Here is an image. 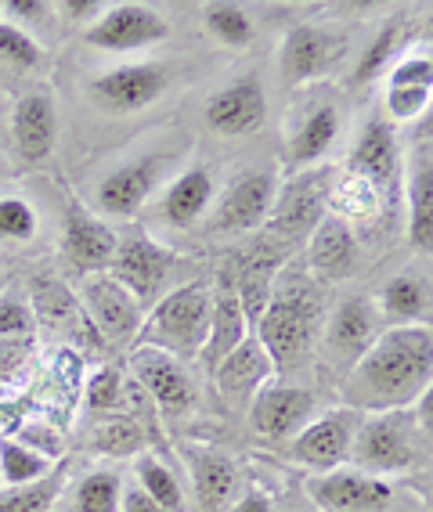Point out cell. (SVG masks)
Listing matches in <instances>:
<instances>
[{
    "instance_id": "cell-43",
    "label": "cell",
    "mask_w": 433,
    "mask_h": 512,
    "mask_svg": "<svg viewBox=\"0 0 433 512\" xmlns=\"http://www.w3.org/2000/svg\"><path fill=\"white\" fill-rule=\"evenodd\" d=\"M37 307H40V314H33V318H37L40 325H62V321L76 318V300L65 293L62 285H44V289H37Z\"/></svg>"
},
{
    "instance_id": "cell-2",
    "label": "cell",
    "mask_w": 433,
    "mask_h": 512,
    "mask_svg": "<svg viewBox=\"0 0 433 512\" xmlns=\"http://www.w3.org/2000/svg\"><path fill=\"white\" fill-rule=\"evenodd\" d=\"M318 314H322V303H318L314 289H307V285H286L282 293L271 296L268 311L260 314V321L253 325L249 336L264 347L275 372H289L311 350V339L318 332Z\"/></svg>"
},
{
    "instance_id": "cell-21",
    "label": "cell",
    "mask_w": 433,
    "mask_h": 512,
    "mask_svg": "<svg viewBox=\"0 0 433 512\" xmlns=\"http://www.w3.org/2000/svg\"><path fill=\"white\" fill-rule=\"evenodd\" d=\"M307 238H311V246H307L311 249L307 253L311 256V271L325 282H340L358 267V235L347 220L329 213Z\"/></svg>"
},
{
    "instance_id": "cell-39",
    "label": "cell",
    "mask_w": 433,
    "mask_h": 512,
    "mask_svg": "<svg viewBox=\"0 0 433 512\" xmlns=\"http://www.w3.org/2000/svg\"><path fill=\"white\" fill-rule=\"evenodd\" d=\"M55 494H58L55 476H44V480L26 487H8V491L0 494V512H44Z\"/></svg>"
},
{
    "instance_id": "cell-16",
    "label": "cell",
    "mask_w": 433,
    "mask_h": 512,
    "mask_svg": "<svg viewBox=\"0 0 433 512\" xmlns=\"http://www.w3.org/2000/svg\"><path fill=\"white\" fill-rule=\"evenodd\" d=\"M325 188H329V174H304L289 184L286 192L275 195V206H271V231L282 238H307L325 217H329V206H325Z\"/></svg>"
},
{
    "instance_id": "cell-45",
    "label": "cell",
    "mask_w": 433,
    "mask_h": 512,
    "mask_svg": "<svg viewBox=\"0 0 433 512\" xmlns=\"http://www.w3.org/2000/svg\"><path fill=\"white\" fill-rule=\"evenodd\" d=\"M405 83L430 87V83H433L430 55H412V58H405V62H397L394 69H390V87H405Z\"/></svg>"
},
{
    "instance_id": "cell-14",
    "label": "cell",
    "mask_w": 433,
    "mask_h": 512,
    "mask_svg": "<svg viewBox=\"0 0 433 512\" xmlns=\"http://www.w3.org/2000/svg\"><path fill=\"white\" fill-rule=\"evenodd\" d=\"M264 119H268V94L257 76H242L206 101V123L224 138L253 134L264 127Z\"/></svg>"
},
{
    "instance_id": "cell-31",
    "label": "cell",
    "mask_w": 433,
    "mask_h": 512,
    "mask_svg": "<svg viewBox=\"0 0 433 512\" xmlns=\"http://www.w3.org/2000/svg\"><path fill=\"white\" fill-rule=\"evenodd\" d=\"M134 473H138V487L166 512H185V487L174 476V469L166 466L159 455H138L134 462Z\"/></svg>"
},
{
    "instance_id": "cell-12",
    "label": "cell",
    "mask_w": 433,
    "mask_h": 512,
    "mask_svg": "<svg viewBox=\"0 0 433 512\" xmlns=\"http://www.w3.org/2000/svg\"><path fill=\"white\" fill-rule=\"evenodd\" d=\"M166 33H170L166 19L145 4H109L102 19L83 29V40L105 51H138V47L166 40Z\"/></svg>"
},
{
    "instance_id": "cell-7",
    "label": "cell",
    "mask_w": 433,
    "mask_h": 512,
    "mask_svg": "<svg viewBox=\"0 0 433 512\" xmlns=\"http://www.w3.org/2000/svg\"><path fill=\"white\" fill-rule=\"evenodd\" d=\"M163 91H166V69L152 62L120 65V69H109V73L94 76L87 83V94H91L94 105L105 112H116V116H130V112L148 109Z\"/></svg>"
},
{
    "instance_id": "cell-36",
    "label": "cell",
    "mask_w": 433,
    "mask_h": 512,
    "mask_svg": "<svg viewBox=\"0 0 433 512\" xmlns=\"http://www.w3.org/2000/svg\"><path fill=\"white\" fill-rule=\"evenodd\" d=\"M37 228V210L26 199H19V195L0 199V242H29L37 235Z\"/></svg>"
},
{
    "instance_id": "cell-24",
    "label": "cell",
    "mask_w": 433,
    "mask_h": 512,
    "mask_svg": "<svg viewBox=\"0 0 433 512\" xmlns=\"http://www.w3.org/2000/svg\"><path fill=\"white\" fill-rule=\"evenodd\" d=\"M376 339V307L365 296H351L340 303V311L332 314L329 325V350L347 361V368L358 361Z\"/></svg>"
},
{
    "instance_id": "cell-19",
    "label": "cell",
    "mask_w": 433,
    "mask_h": 512,
    "mask_svg": "<svg viewBox=\"0 0 433 512\" xmlns=\"http://www.w3.org/2000/svg\"><path fill=\"white\" fill-rule=\"evenodd\" d=\"M347 166L358 170L361 177H369L379 192H383V199H387V192L397 184V177H401V148H397L394 127L383 123V119H372L369 127L358 134V141H354V152L347 159Z\"/></svg>"
},
{
    "instance_id": "cell-9",
    "label": "cell",
    "mask_w": 433,
    "mask_h": 512,
    "mask_svg": "<svg viewBox=\"0 0 433 512\" xmlns=\"http://www.w3.org/2000/svg\"><path fill=\"white\" fill-rule=\"evenodd\" d=\"M314 408H318V401H314L311 390H300V386H286V383H268L253 394L249 426L264 440H293L314 419Z\"/></svg>"
},
{
    "instance_id": "cell-26",
    "label": "cell",
    "mask_w": 433,
    "mask_h": 512,
    "mask_svg": "<svg viewBox=\"0 0 433 512\" xmlns=\"http://www.w3.org/2000/svg\"><path fill=\"white\" fill-rule=\"evenodd\" d=\"M210 206H213V177L206 170H188V174H181L166 188L159 213L174 228H192Z\"/></svg>"
},
{
    "instance_id": "cell-22",
    "label": "cell",
    "mask_w": 433,
    "mask_h": 512,
    "mask_svg": "<svg viewBox=\"0 0 433 512\" xmlns=\"http://www.w3.org/2000/svg\"><path fill=\"white\" fill-rule=\"evenodd\" d=\"M271 375H275L271 357L264 354V347H260L257 339L249 336L246 343H239L221 365L213 368V383L231 401H246V397L257 394L260 386L271 383Z\"/></svg>"
},
{
    "instance_id": "cell-25",
    "label": "cell",
    "mask_w": 433,
    "mask_h": 512,
    "mask_svg": "<svg viewBox=\"0 0 433 512\" xmlns=\"http://www.w3.org/2000/svg\"><path fill=\"white\" fill-rule=\"evenodd\" d=\"M383 192L369 177H361L358 170L343 166L336 174H329V188H325V206H329L332 217L340 220H376L383 213Z\"/></svg>"
},
{
    "instance_id": "cell-1",
    "label": "cell",
    "mask_w": 433,
    "mask_h": 512,
    "mask_svg": "<svg viewBox=\"0 0 433 512\" xmlns=\"http://www.w3.org/2000/svg\"><path fill=\"white\" fill-rule=\"evenodd\" d=\"M433 379V332L430 325H401L372 339V347L347 368L340 394L347 408L361 415L405 412Z\"/></svg>"
},
{
    "instance_id": "cell-40",
    "label": "cell",
    "mask_w": 433,
    "mask_h": 512,
    "mask_svg": "<svg viewBox=\"0 0 433 512\" xmlns=\"http://www.w3.org/2000/svg\"><path fill=\"white\" fill-rule=\"evenodd\" d=\"M0 58L15 69H33L44 55H40L37 40L29 37L26 29H19L15 22H0Z\"/></svg>"
},
{
    "instance_id": "cell-32",
    "label": "cell",
    "mask_w": 433,
    "mask_h": 512,
    "mask_svg": "<svg viewBox=\"0 0 433 512\" xmlns=\"http://www.w3.org/2000/svg\"><path fill=\"white\" fill-rule=\"evenodd\" d=\"M148 444V433L138 419L130 415H112V419L98 422V430L91 433V451L109 458H130L141 455Z\"/></svg>"
},
{
    "instance_id": "cell-42",
    "label": "cell",
    "mask_w": 433,
    "mask_h": 512,
    "mask_svg": "<svg viewBox=\"0 0 433 512\" xmlns=\"http://www.w3.org/2000/svg\"><path fill=\"white\" fill-rule=\"evenodd\" d=\"M22 444V448L37 451L40 458H47V462H55V458H62L65 451V437L62 430H55L51 422H29V426H22L19 437H15Z\"/></svg>"
},
{
    "instance_id": "cell-37",
    "label": "cell",
    "mask_w": 433,
    "mask_h": 512,
    "mask_svg": "<svg viewBox=\"0 0 433 512\" xmlns=\"http://www.w3.org/2000/svg\"><path fill=\"white\" fill-rule=\"evenodd\" d=\"M397 44H401V26H397V22H390V26L379 29V37L372 40L369 51L361 55L358 69H354V83L376 80V76L390 65V58L397 55Z\"/></svg>"
},
{
    "instance_id": "cell-48",
    "label": "cell",
    "mask_w": 433,
    "mask_h": 512,
    "mask_svg": "<svg viewBox=\"0 0 433 512\" xmlns=\"http://www.w3.org/2000/svg\"><path fill=\"white\" fill-rule=\"evenodd\" d=\"M47 11H51V4H40V0H8L4 4V15L19 22H40L47 19Z\"/></svg>"
},
{
    "instance_id": "cell-50",
    "label": "cell",
    "mask_w": 433,
    "mask_h": 512,
    "mask_svg": "<svg viewBox=\"0 0 433 512\" xmlns=\"http://www.w3.org/2000/svg\"><path fill=\"white\" fill-rule=\"evenodd\" d=\"M228 512H275V502H271L264 491H249V494H242Z\"/></svg>"
},
{
    "instance_id": "cell-3",
    "label": "cell",
    "mask_w": 433,
    "mask_h": 512,
    "mask_svg": "<svg viewBox=\"0 0 433 512\" xmlns=\"http://www.w3.org/2000/svg\"><path fill=\"white\" fill-rule=\"evenodd\" d=\"M430 448V433L419 430L415 415L408 412H379L361 419V430L354 437L351 462L361 473L394 476L419 466V458Z\"/></svg>"
},
{
    "instance_id": "cell-6",
    "label": "cell",
    "mask_w": 433,
    "mask_h": 512,
    "mask_svg": "<svg viewBox=\"0 0 433 512\" xmlns=\"http://www.w3.org/2000/svg\"><path fill=\"white\" fill-rule=\"evenodd\" d=\"M271 206H275V177L268 170H249L224 188V195L213 206L210 224L221 235H246L268 224Z\"/></svg>"
},
{
    "instance_id": "cell-20",
    "label": "cell",
    "mask_w": 433,
    "mask_h": 512,
    "mask_svg": "<svg viewBox=\"0 0 433 512\" xmlns=\"http://www.w3.org/2000/svg\"><path fill=\"white\" fill-rule=\"evenodd\" d=\"M343 40L325 33L318 26H293L289 29L286 44H282V76L289 87H300L311 76L325 73L343 51Z\"/></svg>"
},
{
    "instance_id": "cell-46",
    "label": "cell",
    "mask_w": 433,
    "mask_h": 512,
    "mask_svg": "<svg viewBox=\"0 0 433 512\" xmlns=\"http://www.w3.org/2000/svg\"><path fill=\"white\" fill-rule=\"evenodd\" d=\"M29 357V339H8L0 343V390H8L15 383V375L22 372Z\"/></svg>"
},
{
    "instance_id": "cell-41",
    "label": "cell",
    "mask_w": 433,
    "mask_h": 512,
    "mask_svg": "<svg viewBox=\"0 0 433 512\" xmlns=\"http://www.w3.org/2000/svg\"><path fill=\"white\" fill-rule=\"evenodd\" d=\"M37 332V318L26 300L15 293H0V343L8 339H29Z\"/></svg>"
},
{
    "instance_id": "cell-29",
    "label": "cell",
    "mask_w": 433,
    "mask_h": 512,
    "mask_svg": "<svg viewBox=\"0 0 433 512\" xmlns=\"http://www.w3.org/2000/svg\"><path fill=\"white\" fill-rule=\"evenodd\" d=\"M249 339V325H246V314H242L239 300L231 293H224L221 300L213 303V314H210V332H206V343L199 350V361L206 368H217L231 350L246 343Z\"/></svg>"
},
{
    "instance_id": "cell-33",
    "label": "cell",
    "mask_w": 433,
    "mask_h": 512,
    "mask_svg": "<svg viewBox=\"0 0 433 512\" xmlns=\"http://www.w3.org/2000/svg\"><path fill=\"white\" fill-rule=\"evenodd\" d=\"M51 476V462L37 451L22 448L19 440H0V480L8 487H26Z\"/></svg>"
},
{
    "instance_id": "cell-8",
    "label": "cell",
    "mask_w": 433,
    "mask_h": 512,
    "mask_svg": "<svg viewBox=\"0 0 433 512\" xmlns=\"http://www.w3.org/2000/svg\"><path fill=\"white\" fill-rule=\"evenodd\" d=\"M307 494L325 512H383L394 498V487L383 476L361 469H332L307 480Z\"/></svg>"
},
{
    "instance_id": "cell-27",
    "label": "cell",
    "mask_w": 433,
    "mask_h": 512,
    "mask_svg": "<svg viewBox=\"0 0 433 512\" xmlns=\"http://www.w3.org/2000/svg\"><path fill=\"white\" fill-rule=\"evenodd\" d=\"M379 311L390 321V329L426 325V318H430V285L419 275H412V271L390 278L383 285V293H379Z\"/></svg>"
},
{
    "instance_id": "cell-5",
    "label": "cell",
    "mask_w": 433,
    "mask_h": 512,
    "mask_svg": "<svg viewBox=\"0 0 433 512\" xmlns=\"http://www.w3.org/2000/svg\"><path fill=\"white\" fill-rule=\"evenodd\" d=\"M361 419L365 415L340 404L332 412L318 415L289 440V458L300 462V466L314 469V473H332V469H343L351 462L354 437L361 430Z\"/></svg>"
},
{
    "instance_id": "cell-11",
    "label": "cell",
    "mask_w": 433,
    "mask_h": 512,
    "mask_svg": "<svg viewBox=\"0 0 433 512\" xmlns=\"http://www.w3.org/2000/svg\"><path fill=\"white\" fill-rule=\"evenodd\" d=\"M130 375L138 379V386L156 401L159 412L181 415L195 404V383L188 379L185 365L170 357L166 350L156 347H138L130 354Z\"/></svg>"
},
{
    "instance_id": "cell-28",
    "label": "cell",
    "mask_w": 433,
    "mask_h": 512,
    "mask_svg": "<svg viewBox=\"0 0 433 512\" xmlns=\"http://www.w3.org/2000/svg\"><path fill=\"white\" fill-rule=\"evenodd\" d=\"M408 242L415 253H430L433 249V170L430 156L412 159L408 170Z\"/></svg>"
},
{
    "instance_id": "cell-17",
    "label": "cell",
    "mask_w": 433,
    "mask_h": 512,
    "mask_svg": "<svg viewBox=\"0 0 433 512\" xmlns=\"http://www.w3.org/2000/svg\"><path fill=\"white\" fill-rule=\"evenodd\" d=\"M166 156H141L134 163L112 170L102 184H98V202L109 217H134L145 206V199L156 192L159 177H163Z\"/></svg>"
},
{
    "instance_id": "cell-47",
    "label": "cell",
    "mask_w": 433,
    "mask_h": 512,
    "mask_svg": "<svg viewBox=\"0 0 433 512\" xmlns=\"http://www.w3.org/2000/svg\"><path fill=\"white\" fill-rule=\"evenodd\" d=\"M58 11H62L69 22H98L102 19V11L109 8V4H102V0H62V4H55Z\"/></svg>"
},
{
    "instance_id": "cell-38",
    "label": "cell",
    "mask_w": 433,
    "mask_h": 512,
    "mask_svg": "<svg viewBox=\"0 0 433 512\" xmlns=\"http://www.w3.org/2000/svg\"><path fill=\"white\" fill-rule=\"evenodd\" d=\"M123 401H127V383H123V375L116 372V368H102V372L87 383V408H91V412L112 415V412H120Z\"/></svg>"
},
{
    "instance_id": "cell-10",
    "label": "cell",
    "mask_w": 433,
    "mask_h": 512,
    "mask_svg": "<svg viewBox=\"0 0 433 512\" xmlns=\"http://www.w3.org/2000/svg\"><path fill=\"white\" fill-rule=\"evenodd\" d=\"M80 300L94 332H102L109 343H127L130 336L141 332V303L112 275L87 278L80 289Z\"/></svg>"
},
{
    "instance_id": "cell-34",
    "label": "cell",
    "mask_w": 433,
    "mask_h": 512,
    "mask_svg": "<svg viewBox=\"0 0 433 512\" xmlns=\"http://www.w3.org/2000/svg\"><path fill=\"white\" fill-rule=\"evenodd\" d=\"M120 476L112 469H102V473H87L76 484V498H73V512H120Z\"/></svg>"
},
{
    "instance_id": "cell-23",
    "label": "cell",
    "mask_w": 433,
    "mask_h": 512,
    "mask_svg": "<svg viewBox=\"0 0 433 512\" xmlns=\"http://www.w3.org/2000/svg\"><path fill=\"white\" fill-rule=\"evenodd\" d=\"M188 466H192V491L199 512L228 509L231 494L239 487V469L228 455L213 448H188Z\"/></svg>"
},
{
    "instance_id": "cell-18",
    "label": "cell",
    "mask_w": 433,
    "mask_h": 512,
    "mask_svg": "<svg viewBox=\"0 0 433 512\" xmlns=\"http://www.w3.org/2000/svg\"><path fill=\"white\" fill-rule=\"evenodd\" d=\"M58 138V112L51 94L44 91H29L15 101V112H11V141H15V152L26 163H44L51 156Z\"/></svg>"
},
{
    "instance_id": "cell-4",
    "label": "cell",
    "mask_w": 433,
    "mask_h": 512,
    "mask_svg": "<svg viewBox=\"0 0 433 512\" xmlns=\"http://www.w3.org/2000/svg\"><path fill=\"white\" fill-rule=\"evenodd\" d=\"M210 314L213 300L203 285H181L152 307L148 321H141V347L166 350L170 357H199L210 332Z\"/></svg>"
},
{
    "instance_id": "cell-49",
    "label": "cell",
    "mask_w": 433,
    "mask_h": 512,
    "mask_svg": "<svg viewBox=\"0 0 433 512\" xmlns=\"http://www.w3.org/2000/svg\"><path fill=\"white\" fill-rule=\"evenodd\" d=\"M120 512H166V509H159L141 487H130V491H123V498H120Z\"/></svg>"
},
{
    "instance_id": "cell-44",
    "label": "cell",
    "mask_w": 433,
    "mask_h": 512,
    "mask_svg": "<svg viewBox=\"0 0 433 512\" xmlns=\"http://www.w3.org/2000/svg\"><path fill=\"white\" fill-rule=\"evenodd\" d=\"M387 109L394 119H415L430 109V87H415V83H405V87H390L387 91Z\"/></svg>"
},
{
    "instance_id": "cell-15",
    "label": "cell",
    "mask_w": 433,
    "mask_h": 512,
    "mask_svg": "<svg viewBox=\"0 0 433 512\" xmlns=\"http://www.w3.org/2000/svg\"><path fill=\"white\" fill-rule=\"evenodd\" d=\"M120 238L109 224L87 213L80 202H69L62 217V253L65 260L76 267V271H98L102 275L105 267L112 264Z\"/></svg>"
},
{
    "instance_id": "cell-30",
    "label": "cell",
    "mask_w": 433,
    "mask_h": 512,
    "mask_svg": "<svg viewBox=\"0 0 433 512\" xmlns=\"http://www.w3.org/2000/svg\"><path fill=\"white\" fill-rule=\"evenodd\" d=\"M340 138V112L336 105H318L311 116L293 130L289 138V163L293 166H311L325 159L332 145Z\"/></svg>"
},
{
    "instance_id": "cell-35",
    "label": "cell",
    "mask_w": 433,
    "mask_h": 512,
    "mask_svg": "<svg viewBox=\"0 0 433 512\" xmlns=\"http://www.w3.org/2000/svg\"><path fill=\"white\" fill-rule=\"evenodd\" d=\"M206 29L228 47H246L253 40V19L239 4H213V8H206Z\"/></svg>"
},
{
    "instance_id": "cell-13",
    "label": "cell",
    "mask_w": 433,
    "mask_h": 512,
    "mask_svg": "<svg viewBox=\"0 0 433 512\" xmlns=\"http://www.w3.org/2000/svg\"><path fill=\"white\" fill-rule=\"evenodd\" d=\"M174 264V253L166 246H159L156 238H148L145 231H134L130 238H123L112 256V278L134 293V300H152L163 285L166 271Z\"/></svg>"
}]
</instances>
